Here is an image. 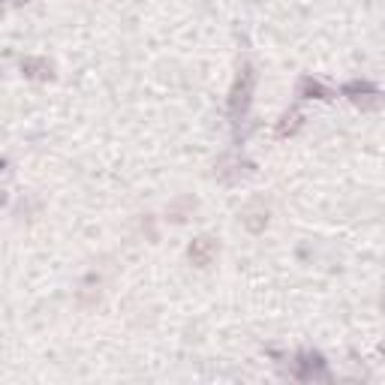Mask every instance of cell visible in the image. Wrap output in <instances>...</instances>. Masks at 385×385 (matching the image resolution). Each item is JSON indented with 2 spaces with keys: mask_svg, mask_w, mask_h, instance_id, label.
Listing matches in <instances>:
<instances>
[{
  "mask_svg": "<svg viewBox=\"0 0 385 385\" xmlns=\"http://www.w3.org/2000/svg\"><path fill=\"white\" fill-rule=\"evenodd\" d=\"M253 85H256V72H253V67H244L241 75H238V82H235V87H232V99H229V114L235 118V124L241 121V114L247 112V106H250Z\"/></svg>",
  "mask_w": 385,
  "mask_h": 385,
  "instance_id": "6da1fadb",
  "label": "cell"
},
{
  "mask_svg": "<svg viewBox=\"0 0 385 385\" xmlns=\"http://www.w3.org/2000/svg\"><path fill=\"white\" fill-rule=\"evenodd\" d=\"M292 374L295 379H328V370H325V362L313 352H301L298 358L292 362Z\"/></svg>",
  "mask_w": 385,
  "mask_h": 385,
  "instance_id": "7a4b0ae2",
  "label": "cell"
},
{
  "mask_svg": "<svg viewBox=\"0 0 385 385\" xmlns=\"http://www.w3.org/2000/svg\"><path fill=\"white\" fill-rule=\"evenodd\" d=\"M217 256V244L211 241V238H196L190 244V259L196 262L199 268H205V265H211V259Z\"/></svg>",
  "mask_w": 385,
  "mask_h": 385,
  "instance_id": "3957f363",
  "label": "cell"
},
{
  "mask_svg": "<svg viewBox=\"0 0 385 385\" xmlns=\"http://www.w3.org/2000/svg\"><path fill=\"white\" fill-rule=\"evenodd\" d=\"M16 4H28V0H16Z\"/></svg>",
  "mask_w": 385,
  "mask_h": 385,
  "instance_id": "277c9868",
  "label": "cell"
}]
</instances>
